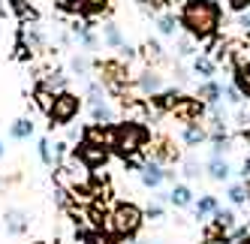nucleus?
Here are the masks:
<instances>
[{
  "label": "nucleus",
  "mask_w": 250,
  "mask_h": 244,
  "mask_svg": "<svg viewBox=\"0 0 250 244\" xmlns=\"http://www.w3.org/2000/svg\"><path fill=\"white\" fill-rule=\"evenodd\" d=\"M220 19H223V9L217 0H187L181 6V12H178V21H181L184 33H190L199 42L217 37Z\"/></svg>",
  "instance_id": "nucleus-1"
},
{
  "label": "nucleus",
  "mask_w": 250,
  "mask_h": 244,
  "mask_svg": "<svg viewBox=\"0 0 250 244\" xmlns=\"http://www.w3.org/2000/svg\"><path fill=\"white\" fill-rule=\"evenodd\" d=\"M148 142H151V130L142 121H121L112 130V151L124 160H136L148 148Z\"/></svg>",
  "instance_id": "nucleus-2"
},
{
  "label": "nucleus",
  "mask_w": 250,
  "mask_h": 244,
  "mask_svg": "<svg viewBox=\"0 0 250 244\" xmlns=\"http://www.w3.org/2000/svg\"><path fill=\"white\" fill-rule=\"evenodd\" d=\"M97 73H100V84H103L109 94L127 97V88H130V66H127V61L109 58V61L97 63Z\"/></svg>",
  "instance_id": "nucleus-3"
},
{
  "label": "nucleus",
  "mask_w": 250,
  "mask_h": 244,
  "mask_svg": "<svg viewBox=\"0 0 250 244\" xmlns=\"http://www.w3.org/2000/svg\"><path fill=\"white\" fill-rule=\"evenodd\" d=\"M142 220H145V211H142L139 205H133V202H118L112 208V214H109L112 232L121 235V238H133L142 229Z\"/></svg>",
  "instance_id": "nucleus-4"
},
{
  "label": "nucleus",
  "mask_w": 250,
  "mask_h": 244,
  "mask_svg": "<svg viewBox=\"0 0 250 244\" xmlns=\"http://www.w3.org/2000/svg\"><path fill=\"white\" fill-rule=\"evenodd\" d=\"M82 109V97L73 94V91H61L55 94V100H51V109H48V127L55 130V127H66V124H73L76 115Z\"/></svg>",
  "instance_id": "nucleus-5"
},
{
  "label": "nucleus",
  "mask_w": 250,
  "mask_h": 244,
  "mask_svg": "<svg viewBox=\"0 0 250 244\" xmlns=\"http://www.w3.org/2000/svg\"><path fill=\"white\" fill-rule=\"evenodd\" d=\"M87 109H91L94 124H105V127L115 124V109L109 106V91L100 88V84L87 88Z\"/></svg>",
  "instance_id": "nucleus-6"
},
{
  "label": "nucleus",
  "mask_w": 250,
  "mask_h": 244,
  "mask_svg": "<svg viewBox=\"0 0 250 244\" xmlns=\"http://www.w3.org/2000/svg\"><path fill=\"white\" fill-rule=\"evenodd\" d=\"M169 178H175V172H172V169H166L160 160H154V157H148V160L139 166V181L145 184L148 190H160Z\"/></svg>",
  "instance_id": "nucleus-7"
},
{
  "label": "nucleus",
  "mask_w": 250,
  "mask_h": 244,
  "mask_svg": "<svg viewBox=\"0 0 250 244\" xmlns=\"http://www.w3.org/2000/svg\"><path fill=\"white\" fill-rule=\"evenodd\" d=\"M205 102L199 100V97H178V102L172 106V118H178L181 124H196V121H202V115H205Z\"/></svg>",
  "instance_id": "nucleus-8"
},
{
  "label": "nucleus",
  "mask_w": 250,
  "mask_h": 244,
  "mask_svg": "<svg viewBox=\"0 0 250 244\" xmlns=\"http://www.w3.org/2000/svg\"><path fill=\"white\" fill-rule=\"evenodd\" d=\"M109 151H112V148H105V145H94V142H87V139H82L79 148H76L73 154L79 157V160H82L87 169H100V166L109 163Z\"/></svg>",
  "instance_id": "nucleus-9"
},
{
  "label": "nucleus",
  "mask_w": 250,
  "mask_h": 244,
  "mask_svg": "<svg viewBox=\"0 0 250 244\" xmlns=\"http://www.w3.org/2000/svg\"><path fill=\"white\" fill-rule=\"evenodd\" d=\"M136 91L142 97H154L160 91H166V79L157 73V69H142V73L136 76Z\"/></svg>",
  "instance_id": "nucleus-10"
},
{
  "label": "nucleus",
  "mask_w": 250,
  "mask_h": 244,
  "mask_svg": "<svg viewBox=\"0 0 250 244\" xmlns=\"http://www.w3.org/2000/svg\"><path fill=\"white\" fill-rule=\"evenodd\" d=\"M196 97H199L205 106L211 109V106H217V102L223 100V84H217L214 79H208V81H202L199 88H196Z\"/></svg>",
  "instance_id": "nucleus-11"
},
{
  "label": "nucleus",
  "mask_w": 250,
  "mask_h": 244,
  "mask_svg": "<svg viewBox=\"0 0 250 244\" xmlns=\"http://www.w3.org/2000/svg\"><path fill=\"white\" fill-rule=\"evenodd\" d=\"M3 220H6V232H12V235H24L27 226H30V220H27V214L21 208H9L3 214Z\"/></svg>",
  "instance_id": "nucleus-12"
},
{
  "label": "nucleus",
  "mask_w": 250,
  "mask_h": 244,
  "mask_svg": "<svg viewBox=\"0 0 250 244\" xmlns=\"http://www.w3.org/2000/svg\"><path fill=\"white\" fill-rule=\"evenodd\" d=\"M205 172H208V178H211V181H229L232 166H229L226 157H211V160L205 163Z\"/></svg>",
  "instance_id": "nucleus-13"
},
{
  "label": "nucleus",
  "mask_w": 250,
  "mask_h": 244,
  "mask_svg": "<svg viewBox=\"0 0 250 244\" xmlns=\"http://www.w3.org/2000/svg\"><path fill=\"white\" fill-rule=\"evenodd\" d=\"M181 139H184V145H187V148H199L202 142H208V130L199 124V121H196V124H184Z\"/></svg>",
  "instance_id": "nucleus-14"
},
{
  "label": "nucleus",
  "mask_w": 250,
  "mask_h": 244,
  "mask_svg": "<svg viewBox=\"0 0 250 244\" xmlns=\"http://www.w3.org/2000/svg\"><path fill=\"white\" fill-rule=\"evenodd\" d=\"M193 73L199 76L202 81H208V79L217 76V61L208 58V55H196V58H193Z\"/></svg>",
  "instance_id": "nucleus-15"
},
{
  "label": "nucleus",
  "mask_w": 250,
  "mask_h": 244,
  "mask_svg": "<svg viewBox=\"0 0 250 244\" xmlns=\"http://www.w3.org/2000/svg\"><path fill=\"white\" fill-rule=\"evenodd\" d=\"M232 84H235V88H238L244 97H250V61H238V63H235Z\"/></svg>",
  "instance_id": "nucleus-16"
},
{
  "label": "nucleus",
  "mask_w": 250,
  "mask_h": 244,
  "mask_svg": "<svg viewBox=\"0 0 250 244\" xmlns=\"http://www.w3.org/2000/svg\"><path fill=\"white\" fill-rule=\"evenodd\" d=\"M30 136H33V118H15L9 124V139H15V142H27Z\"/></svg>",
  "instance_id": "nucleus-17"
},
{
  "label": "nucleus",
  "mask_w": 250,
  "mask_h": 244,
  "mask_svg": "<svg viewBox=\"0 0 250 244\" xmlns=\"http://www.w3.org/2000/svg\"><path fill=\"white\" fill-rule=\"evenodd\" d=\"M169 205L172 208H190L193 205V190L187 184H175L169 190Z\"/></svg>",
  "instance_id": "nucleus-18"
},
{
  "label": "nucleus",
  "mask_w": 250,
  "mask_h": 244,
  "mask_svg": "<svg viewBox=\"0 0 250 244\" xmlns=\"http://www.w3.org/2000/svg\"><path fill=\"white\" fill-rule=\"evenodd\" d=\"M178 94L175 88H169V91H160V94H154L151 97V109H157V112H172V106L178 102Z\"/></svg>",
  "instance_id": "nucleus-19"
},
{
  "label": "nucleus",
  "mask_w": 250,
  "mask_h": 244,
  "mask_svg": "<svg viewBox=\"0 0 250 244\" xmlns=\"http://www.w3.org/2000/svg\"><path fill=\"white\" fill-rule=\"evenodd\" d=\"M220 211V202H217V196H211V193H205V196H199V202H196V220H205V217H214Z\"/></svg>",
  "instance_id": "nucleus-20"
},
{
  "label": "nucleus",
  "mask_w": 250,
  "mask_h": 244,
  "mask_svg": "<svg viewBox=\"0 0 250 244\" xmlns=\"http://www.w3.org/2000/svg\"><path fill=\"white\" fill-rule=\"evenodd\" d=\"M178 27H181V21H178L172 12H163V15H157V33H160V37L172 40L175 33H178Z\"/></svg>",
  "instance_id": "nucleus-21"
},
{
  "label": "nucleus",
  "mask_w": 250,
  "mask_h": 244,
  "mask_svg": "<svg viewBox=\"0 0 250 244\" xmlns=\"http://www.w3.org/2000/svg\"><path fill=\"white\" fill-rule=\"evenodd\" d=\"M214 226H217V229H220L223 235H229V232L238 226V217H235V211H232V208H220V211L214 214Z\"/></svg>",
  "instance_id": "nucleus-22"
},
{
  "label": "nucleus",
  "mask_w": 250,
  "mask_h": 244,
  "mask_svg": "<svg viewBox=\"0 0 250 244\" xmlns=\"http://www.w3.org/2000/svg\"><path fill=\"white\" fill-rule=\"evenodd\" d=\"M40 84L45 91H51V94H61V91H66V76L61 73V69H55V73H45V79Z\"/></svg>",
  "instance_id": "nucleus-23"
},
{
  "label": "nucleus",
  "mask_w": 250,
  "mask_h": 244,
  "mask_svg": "<svg viewBox=\"0 0 250 244\" xmlns=\"http://www.w3.org/2000/svg\"><path fill=\"white\" fill-rule=\"evenodd\" d=\"M103 40H105V45H109V48H121V45H124L121 27H118L115 21H105V24H103Z\"/></svg>",
  "instance_id": "nucleus-24"
},
{
  "label": "nucleus",
  "mask_w": 250,
  "mask_h": 244,
  "mask_svg": "<svg viewBox=\"0 0 250 244\" xmlns=\"http://www.w3.org/2000/svg\"><path fill=\"white\" fill-rule=\"evenodd\" d=\"M69 73H73L76 79H79V76L84 79L87 73H91V61H87V58L82 55V51H79V55H73V58H69Z\"/></svg>",
  "instance_id": "nucleus-25"
},
{
  "label": "nucleus",
  "mask_w": 250,
  "mask_h": 244,
  "mask_svg": "<svg viewBox=\"0 0 250 244\" xmlns=\"http://www.w3.org/2000/svg\"><path fill=\"white\" fill-rule=\"evenodd\" d=\"M226 196H229V202H232V205L238 208V205H244V202H247V196H250V190H247V184H232Z\"/></svg>",
  "instance_id": "nucleus-26"
},
{
  "label": "nucleus",
  "mask_w": 250,
  "mask_h": 244,
  "mask_svg": "<svg viewBox=\"0 0 250 244\" xmlns=\"http://www.w3.org/2000/svg\"><path fill=\"white\" fill-rule=\"evenodd\" d=\"M37 154H40V160H42V166H55V154H51V142L48 139H40L37 142Z\"/></svg>",
  "instance_id": "nucleus-27"
},
{
  "label": "nucleus",
  "mask_w": 250,
  "mask_h": 244,
  "mask_svg": "<svg viewBox=\"0 0 250 244\" xmlns=\"http://www.w3.org/2000/svg\"><path fill=\"white\" fill-rule=\"evenodd\" d=\"M79 238H82L84 244H115L109 235L103 232V229H94V232H79Z\"/></svg>",
  "instance_id": "nucleus-28"
},
{
  "label": "nucleus",
  "mask_w": 250,
  "mask_h": 244,
  "mask_svg": "<svg viewBox=\"0 0 250 244\" xmlns=\"http://www.w3.org/2000/svg\"><path fill=\"white\" fill-rule=\"evenodd\" d=\"M193 42H196V40L190 37V33H187V37H178V58H190L193 51H196Z\"/></svg>",
  "instance_id": "nucleus-29"
},
{
  "label": "nucleus",
  "mask_w": 250,
  "mask_h": 244,
  "mask_svg": "<svg viewBox=\"0 0 250 244\" xmlns=\"http://www.w3.org/2000/svg\"><path fill=\"white\" fill-rule=\"evenodd\" d=\"M30 45H27V40H24V33H19V42H15V61H30Z\"/></svg>",
  "instance_id": "nucleus-30"
},
{
  "label": "nucleus",
  "mask_w": 250,
  "mask_h": 244,
  "mask_svg": "<svg viewBox=\"0 0 250 244\" xmlns=\"http://www.w3.org/2000/svg\"><path fill=\"white\" fill-rule=\"evenodd\" d=\"M181 169H184V175H187V178H199V175H202V166L196 163L193 157H187V160L181 163Z\"/></svg>",
  "instance_id": "nucleus-31"
},
{
  "label": "nucleus",
  "mask_w": 250,
  "mask_h": 244,
  "mask_svg": "<svg viewBox=\"0 0 250 244\" xmlns=\"http://www.w3.org/2000/svg\"><path fill=\"white\" fill-rule=\"evenodd\" d=\"M223 97H226V102H232V106H238V102L244 100V94L235 88V84H226V88H223Z\"/></svg>",
  "instance_id": "nucleus-32"
},
{
  "label": "nucleus",
  "mask_w": 250,
  "mask_h": 244,
  "mask_svg": "<svg viewBox=\"0 0 250 244\" xmlns=\"http://www.w3.org/2000/svg\"><path fill=\"white\" fill-rule=\"evenodd\" d=\"M109 0H82V12H103Z\"/></svg>",
  "instance_id": "nucleus-33"
},
{
  "label": "nucleus",
  "mask_w": 250,
  "mask_h": 244,
  "mask_svg": "<svg viewBox=\"0 0 250 244\" xmlns=\"http://www.w3.org/2000/svg\"><path fill=\"white\" fill-rule=\"evenodd\" d=\"M238 27H241V30H250V9L238 12Z\"/></svg>",
  "instance_id": "nucleus-34"
},
{
  "label": "nucleus",
  "mask_w": 250,
  "mask_h": 244,
  "mask_svg": "<svg viewBox=\"0 0 250 244\" xmlns=\"http://www.w3.org/2000/svg\"><path fill=\"white\" fill-rule=\"evenodd\" d=\"M229 6L235 12H244V9H250V0H229Z\"/></svg>",
  "instance_id": "nucleus-35"
},
{
  "label": "nucleus",
  "mask_w": 250,
  "mask_h": 244,
  "mask_svg": "<svg viewBox=\"0 0 250 244\" xmlns=\"http://www.w3.org/2000/svg\"><path fill=\"white\" fill-rule=\"evenodd\" d=\"M145 214H148V217H163V205H160V202H157V205H148Z\"/></svg>",
  "instance_id": "nucleus-36"
},
{
  "label": "nucleus",
  "mask_w": 250,
  "mask_h": 244,
  "mask_svg": "<svg viewBox=\"0 0 250 244\" xmlns=\"http://www.w3.org/2000/svg\"><path fill=\"white\" fill-rule=\"evenodd\" d=\"M241 178H244V184H250V157L241 163Z\"/></svg>",
  "instance_id": "nucleus-37"
},
{
  "label": "nucleus",
  "mask_w": 250,
  "mask_h": 244,
  "mask_svg": "<svg viewBox=\"0 0 250 244\" xmlns=\"http://www.w3.org/2000/svg\"><path fill=\"white\" fill-rule=\"evenodd\" d=\"M235 244H250V235H247V238H241V241H235Z\"/></svg>",
  "instance_id": "nucleus-38"
},
{
  "label": "nucleus",
  "mask_w": 250,
  "mask_h": 244,
  "mask_svg": "<svg viewBox=\"0 0 250 244\" xmlns=\"http://www.w3.org/2000/svg\"><path fill=\"white\" fill-rule=\"evenodd\" d=\"M61 3H79V0H61Z\"/></svg>",
  "instance_id": "nucleus-39"
},
{
  "label": "nucleus",
  "mask_w": 250,
  "mask_h": 244,
  "mask_svg": "<svg viewBox=\"0 0 250 244\" xmlns=\"http://www.w3.org/2000/svg\"><path fill=\"white\" fill-rule=\"evenodd\" d=\"M0 157H3V142H0Z\"/></svg>",
  "instance_id": "nucleus-40"
},
{
  "label": "nucleus",
  "mask_w": 250,
  "mask_h": 244,
  "mask_svg": "<svg viewBox=\"0 0 250 244\" xmlns=\"http://www.w3.org/2000/svg\"><path fill=\"white\" fill-rule=\"evenodd\" d=\"M247 142H250V133H247Z\"/></svg>",
  "instance_id": "nucleus-41"
}]
</instances>
